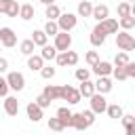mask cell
<instances>
[{
	"label": "cell",
	"instance_id": "6da1fadb",
	"mask_svg": "<svg viewBox=\"0 0 135 135\" xmlns=\"http://www.w3.org/2000/svg\"><path fill=\"white\" fill-rule=\"evenodd\" d=\"M95 122V114L91 110H84V112H78V114H72V127L76 131H84L89 127H93Z\"/></svg>",
	"mask_w": 135,
	"mask_h": 135
},
{
	"label": "cell",
	"instance_id": "7a4b0ae2",
	"mask_svg": "<svg viewBox=\"0 0 135 135\" xmlns=\"http://www.w3.org/2000/svg\"><path fill=\"white\" fill-rule=\"evenodd\" d=\"M55 21H57L59 32H70V30L76 27V23H78V15H74V13H61Z\"/></svg>",
	"mask_w": 135,
	"mask_h": 135
},
{
	"label": "cell",
	"instance_id": "3957f363",
	"mask_svg": "<svg viewBox=\"0 0 135 135\" xmlns=\"http://www.w3.org/2000/svg\"><path fill=\"white\" fill-rule=\"evenodd\" d=\"M116 46H118L120 51L129 53V51L135 49V38H133L129 32H120V34H116Z\"/></svg>",
	"mask_w": 135,
	"mask_h": 135
},
{
	"label": "cell",
	"instance_id": "277c9868",
	"mask_svg": "<svg viewBox=\"0 0 135 135\" xmlns=\"http://www.w3.org/2000/svg\"><path fill=\"white\" fill-rule=\"evenodd\" d=\"M6 84L13 91H23L25 89V76L21 72H8L6 74Z\"/></svg>",
	"mask_w": 135,
	"mask_h": 135
},
{
	"label": "cell",
	"instance_id": "5b68a950",
	"mask_svg": "<svg viewBox=\"0 0 135 135\" xmlns=\"http://www.w3.org/2000/svg\"><path fill=\"white\" fill-rule=\"evenodd\" d=\"M59 99H63V101H68V103H80V93H78V89L76 86H72V84H63L61 86V97Z\"/></svg>",
	"mask_w": 135,
	"mask_h": 135
},
{
	"label": "cell",
	"instance_id": "8992f818",
	"mask_svg": "<svg viewBox=\"0 0 135 135\" xmlns=\"http://www.w3.org/2000/svg\"><path fill=\"white\" fill-rule=\"evenodd\" d=\"M53 46L57 49V53L68 51V49L72 46V36H70V32H57V34H55V42H53Z\"/></svg>",
	"mask_w": 135,
	"mask_h": 135
},
{
	"label": "cell",
	"instance_id": "52a82bcc",
	"mask_svg": "<svg viewBox=\"0 0 135 135\" xmlns=\"http://www.w3.org/2000/svg\"><path fill=\"white\" fill-rule=\"evenodd\" d=\"M89 99H91V112H93V114H103V112H105V108H108L105 95H101V93H93Z\"/></svg>",
	"mask_w": 135,
	"mask_h": 135
},
{
	"label": "cell",
	"instance_id": "ba28073f",
	"mask_svg": "<svg viewBox=\"0 0 135 135\" xmlns=\"http://www.w3.org/2000/svg\"><path fill=\"white\" fill-rule=\"evenodd\" d=\"M0 44L6 49H13L17 44V34L11 27H0Z\"/></svg>",
	"mask_w": 135,
	"mask_h": 135
},
{
	"label": "cell",
	"instance_id": "9c48e42d",
	"mask_svg": "<svg viewBox=\"0 0 135 135\" xmlns=\"http://www.w3.org/2000/svg\"><path fill=\"white\" fill-rule=\"evenodd\" d=\"M105 38H108V32L103 30L101 23H97V25L91 30V44H93V46H101V44L105 42Z\"/></svg>",
	"mask_w": 135,
	"mask_h": 135
},
{
	"label": "cell",
	"instance_id": "30bf717a",
	"mask_svg": "<svg viewBox=\"0 0 135 135\" xmlns=\"http://www.w3.org/2000/svg\"><path fill=\"white\" fill-rule=\"evenodd\" d=\"M0 13H4L6 17H17L19 15L17 0H0Z\"/></svg>",
	"mask_w": 135,
	"mask_h": 135
},
{
	"label": "cell",
	"instance_id": "8fae6325",
	"mask_svg": "<svg viewBox=\"0 0 135 135\" xmlns=\"http://www.w3.org/2000/svg\"><path fill=\"white\" fill-rule=\"evenodd\" d=\"M93 86H95V93L105 95V93L112 91V80H110V76H99L97 82H93Z\"/></svg>",
	"mask_w": 135,
	"mask_h": 135
},
{
	"label": "cell",
	"instance_id": "7c38bea8",
	"mask_svg": "<svg viewBox=\"0 0 135 135\" xmlns=\"http://www.w3.org/2000/svg\"><path fill=\"white\" fill-rule=\"evenodd\" d=\"M4 112L8 116H17L19 114V101H17V97H11V95L4 97Z\"/></svg>",
	"mask_w": 135,
	"mask_h": 135
},
{
	"label": "cell",
	"instance_id": "4fadbf2b",
	"mask_svg": "<svg viewBox=\"0 0 135 135\" xmlns=\"http://www.w3.org/2000/svg\"><path fill=\"white\" fill-rule=\"evenodd\" d=\"M91 17L97 19V23L103 21V19H108V17H110V8H108V4H97V6H93Z\"/></svg>",
	"mask_w": 135,
	"mask_h": 135
},
{
	"label": "cell",
	"instance_id": "5bb4252c",
	"mask_svg": "<svg viewBox=\"0 0 135 135\" xmlns=\"http://www.w3.org/2000/svg\"><path fill=\"white\" fill-rule=\"evenodd\" d=\"M42 95H44L49 101H55V99L61 97V86H59V84H46L44 91H42Z\"/></svg>",
	"mask_w": 135,
	"mask_h": 135
},
{
	"label": "cell",
	"instance_id": "9a60e30c",
	"mask_svg": "<svg viewBox=\"0 0 135 135\" xmlns=\"http://www.w3.org/2000/svg\"><path fill=\"white\" fill-rule=\"evenodd\" d=\"M25 112H27V118H30L32 122H40V120H42V108H38L34 101H32V103H27Z\"/></svg>",
	"mask_w": 135,
	"mask_h": 135
},
{
	"label": "cell",
	"instance_id": "2e32d148",
	"mask_svg": "<svg viewBox=\"0 0 135 135\" xmlns=\"http://www.w3.org/2000/svg\"><path fill=\"white\" fill-rule=\"evenodd\" d=\"M112 68H114V65H112L110 61H97V63L93 65V72H95L97 76H110V74H112Z\"/></svg>",
	"mask_w": 135,
	"mask_h": 135
},
{
	"label": "cell",
	"instance_id": "e0dca14e",
	"mask_svg": "<svg viewBox=\"0 0 135 135\" xmlns=\"http://www.w3.org/2000/svg\"><path fill=\"white\" fill-rule=\"evenodd\" d=\"M34 15H36V11H34V6H32V4H19V17H21L23 21L34 19Z\"/></svg>",
	"mask_w": 135,
	"mask_h": 135
},
{
	"label": "cell",
	"instance_id": "ac0fdd59",
	"mask_svg": "<svg viewBox=\"0 0 135 135\" xmlns=\"http://www.w3.org/2000/svg\"><path fill=\"white\" fill-rule=\"evenodd\" d=\"M42 51H40V57L44 59V61H53L55 57H57V49L53 46V44H44V46H40Z\"/></svg>",
	"mask_w": 135,
	"mask_h": 135
},
{
	"label": "cell",
	"instance_id": "d6986e66",
	"mask_svg": "<svg viewBox=\"0 0 135 135\" xmlns=\"http://www.w3.org/2000/svg\"><path fill=\"white\" fill-rule=\"evenodd\" d=\"M42 65H44V59H42L40 55H30V57H27V68H30L32 72H40Z\"/></svg>",
	"mask_w": 135,
	"mask_h": 135
},
{
	"label": "cell",
	"instance_id": "ffe728a7",
	"mask_svg": "<svg viewBox=\"0 0 135 135\" xmlns=\"http://www.w3.org/2000/svg\"><path fill=\"white\" fill-rule=\"evenodd\" d=\"M78 93H80V97H91V95L95 93L93 82H91V80H82V82H80V86H78Z\"/></svg>",
	"mask_w": 135,
	"mask_h": 135
},
{
	"label": "cell",
	"instance_id": "44dd1931",
	"mask_svg": "<svg viewBox=\"0 0 135 135\" xmlns=\"http://www.w3.org/2000/svg\"><path fill=\"white\" fill-rule=\"evenodd\" d=\"M93 13V4L89 0H80L78 2V17H91Z\"/></svg>",
	"mask_w": 135,
	"mask_h": 135
},
{
	"label": "cell",
	"instance_id": "7402d4cb",
	"mask_svg": "<svg viewBox=\"0 0 135 135\" xmlns=\"http://www.w3.org/2000/svg\"><path fill=\"white\" fill-rule=\"evenodd\" d=\"M99 23L103 25V30H105L108 34H118V21H116V19L108 17V19H103V21H99Z\"/></svg>",
	"mask_w": 135,
	"mask_h": 135
},
{
	"label": "cell",
	"instance_id": "603a6c76",
	"mask_svg": "<svg viewBox=\"0 0 135 135\" xmlns=\"http://www.w3.org/2000/svg\"><path fill=\"white\" fill-rule=\"evenodd\" d=\"M46 40H49V36H46L42 30H34V32H32V42H34L36 46H44Z\"/></svg>",
	"mask_w": 135,
	"mask_h": 135
},
{
	"label": "cell",
	"instance_id": "cb8c5ba5",
	"mask_svg": "<svg viewBox=\"0 0 135 135\" xmlns=\"http://www.w3.org/2000/svg\"><path fill=\"white\" fill-rule=\"evenodd\" d=\"M57 118H59V120H61V122H63L65 127H72V112H70V110H68L65 105L57 110Z\"/></svg>",
	"mask_w": 135,
	"mask_h": 135
},
{
	"label": "cell",
	"instance_id": "d4e9b609",
	"mask_svg": "<svg viewBox=\"0 0 135 135\" xmlns=\"http://www.w3.org/2000/svg\"><path fill=\"white\" fill-rule=\"evenodd\" d=\"M19 51L23 53V55H34V51H36V44L32 42V38H27V40H21V44H19Z\"/></svg>",
	"mask_w": 135,
	"mask_h": 135
},
{
	"label": "cell",
	"instance_id": "484cf974",
	"mask_svg": "<svg viewBox=\"0 0 135 135\" xmlns=\"http://www.w3.org/2000/svg\"><path fill=\"white\" fill-rule=\"evenodd\" d=\"M44 15H46V17L51 19V21H55V19H57V17L61 15V8H59V6L55 4V2H53V4H46V11H44Z\"/></svg>",
	"mask_w": 135,
	"mask_h": 135
},
{
	"label": "cell",
	"instance_id": "4316f807",
	"mask_svg": "<svg viewBox=\"0 0 135 135\" xmlns=\"http://www.w3.org/2000/svg\"><path fill=\"white\" fill-rule=\"evenodd\" d=\"M118 25L124 30V32H129V30H133L135 27V17L133 15H127V17H120V21H118Z\"/></svg>",
	"mask_w": 135,
	"mask_h": 135
},
{
	"label": "cell",
	"instance_id": "83f0119b",
	"mask_svg": "<svg viewBox=\"0 0 135 135\" xmlns=\"http://www.w3.org/2000/svg\"><path fill=\"white\" fill-rule=\"evenodd\" d=\"M105 112H108V116H110V118H120V116L124 114V112H122V108H120L118 103H108Z\"/></svg>",
	"mask_w": 135,
	"mask_h": 135
},
{
	"label": "cell",
	"instance_id": "f1b7e54d",
	"mask_svg": "<svg viewBox=\"0 0 135 135\" xmlns=\"http://www.w3.org/2000/svg\"><path fill=\"white\" fill-rule=\"evenodd\" d=\"M127 61H131V59H129V53L120 51V53H116V57H114V68H122Z\"/></svg>",
	"mask_w": 135,
	"mask_h": 135
},
{
	"label": "cell",
	"instance_id": "f546056e",
	"mask_svg": "<svg viewBox=\"0 0 135 135\" xmlns=\"http://www.w3.org/2000/svg\"><path fill=\"white\" fill-rule=\"evenodd\" d=\"M116 11H118V17H127V15H133V6H131L129 2H120Z\"/></svg>",
	"mask_w": 135,
	"mask_h": 135
},
{
	"label": "cell",
	"instance_id": "4dcf8cb0",
	"mask_svg": "<svg viewBox=\"0 0 135 135\" xmlns=\"http://www.w3.org/2000/svg\"><path fill=\"white\" fill-rule=\"evenodd\" d=\"M42 32H44L46 36H55V34L59 32V27H57V21H51V19H49V21L44 23V30H42Z\"/></svg>",
	"mask_w": 135,
	"mask_h": 135
},
{
	"label": "cell",
	"instance_id": "1f68e13d",
	"mask_svg": "<svg viewBox=\"0 0 135 135\" xmlns=\"http://www.w3.org/2000/svg\"><path fill=\"white\" fill-rule=\"evenodd\" d=\"M46 124H49V129H51V131H63V129H65V124H63L57 116H55V118H49V122H46Z\"/></svg>",
	"mask_w": 135,
	"mask_h": 135
},
{
	"label": "cell",
	"instance_id": "d6a6232c",
	"mask_svg": "<svg viewBox=\"0 0 135 135\" xmlns=\"http://www.w3.org/2000/svg\"><path fill=\"white\" fill-rule=\"evenodd\" d=\"M84 61H86V63H89V65L93 68V65H95V63L99 61V55H97V51H89V53L84 55Z\"/></svg>",
	"mask_w": 135,
	"mask_h": 135
},
{
	"label": "cell",
	"instance_id": "836d02e7",
	"mask_svg": "<svg viewBox=\"0 0 135 135\" xmlns=\"http://www.w3.org/2000/svg\"><path fill=\"white\" fill-rule=\"evenodd\" d=\"M65 61H68V65H76L78 63V53L76 51H65Z\"/></svg>",
	"mask_w": 135,
	"mask_h": 135
},
{
	"label": "cell",
	"instance_id": "e575fe53",
	"mask_svg": "<svg viewBox=\"0 0 135 135\" xmlns=\"http://www.w3.org/2000/svg\"><path fill=\"white\" fill-rule=\"evenodd\" d=\"M122 70H124L127 78H135V61H127V63L122 65Z\"/></svg>",
	"mask_w": 135,
	"mask_h": 135
},
{
	"label": "cell",
	"instance_id": "d590c367",
	"mask_svg": "<svg viewBox=\"0 0 135 135\" xmlns=\"http://www.w3.org/2000/svg\"><path fill=\"white\" fill-rule=\"evenodd\" d=\"M40 76L46 78V80H51V78L55 76V68H51V65H42V68H40Z\"/></svg>",
	"mask_w": 135,
	"mask_h": 135
},
{
	"label": "cell",
	"instance_id": "8d00e7d4",
	"mask_svg": "<svg viewBox=\"0 0 135 135\" xmlns=\"http://www.w3.org/2000/svg\"><path fill=\"white\" fill-rule=\"evenodd\" d=\"M89 76H91V70H86V68H78L76 70V78L82 82V80H89Z\"/></svg>",
	"mask_w": 135,
	"mask_h": 135
},
{
	"label": "cell",
	"instance_id": "74e56055",
	"mask_svg": "<svg viewBox=\"0 0 135 135\" xmlns=\"http://www.w3.org/2000/svg\"><path fill=\"white\" fill-rule=\"evenodd\" d=\"M34 103H36V105H38V108H42V110H46V108H49V105H51V101H49V99H46V97H44V95H42V93H40V95H38V97H36V101H34Z\"/></svg>",
	"mask_w": 135,
	"mask_h": 135
},
{
	"label": "cell",
	"instance_id": "f35d334b",
	"mask_svg": "<svg viewBox=\"0 0 135 135\" xmlns=\"http://www.w3.org/2000/svg\"><path fill=\"white\" fill-rule=\"evenodd\" d=\"M112 76L116 78V80H129L127 78V74H124V70L122 68H112Z\"/></svg>",
	"mask_w": 135,
	"mask_h": 135
},
{
	"label": "cell",
	"instance_id": "ab89813d",
	"mask_svg": "<svg viewBox=\"0 0 135 135\" xmlns=\"http://www.w3.org/2000/svg\"><path fill=\"white\" fill-rule=\"evenodd\" d=\"M8 95V84H6V78L0 74V97H6Z\"/></svg>",
	"mask_w": 135,
	"mask_h": 135
},
{
	"label": "cell",
	"instance_id": "60d3db41",
	"mask_svg": "<svg viewBox=\"0 0 135 135\" xmlns=\"http://www.w3.org/2000/svg\"><path fill=\"white\" fill-rule=\"evenodd\" d=\"M55 61H57V65H68V61H65V51H61V53H57V57H55Z\"/></svg>",
	"mask_w": 135,
	"mask_h": 135
},
{
	"label": "cell",
	"instance_id": "b9f144b4",
	"mask_svg": "<svg viewBox=\"0 0 135 135\" xmlns=\"http://www.w3.org/2000/svg\"><path fill=\"white\" fill-rule=\"evenodd\" d=\"M8 70V59L6 57H0V74H4Z\"/></svg>",
	"mask_w": 135,
	"mask_h": 135
},
{
	"label": "cell",
	"instance_id": "7bdbcfd3",
	"mask_svg": "<svg viewBox=\"0 0 135 135\" xmlns=\"http://www.w3.org/2000/svg\"><path fill=\"white\" fill-rule=\"evenodd\" d=\"M124 135H135V122L124 124Z\"/></svg>",
	"mask_w": 135,
	"mask_h": 135
},
{
	"label": "cell",
	"instance_id": "ee69618b",
	"mask_svg": "<svg viewBox=\"0 0 135 135\" xmlns=\"http://www.w3.org/2000/svg\"><path fill=\"white\" fill-rule=\"evenodd\" d=\"M38 2H42V4H44V6H46V4H53V2H55V0H38Z\"/></svg>",
	"mask_w": 135,
	"mask_h": 135
},
{
	"label": "cell",
	"instance_id": "f6af8a7d",
	"mask_svg": "<svg viewBox=\"0 0 135 135\" xmlns=\"http://www.w3.org/2000/svg\"><path fill=\"white\" fill-rule=\"evenodd\" d=\"M124 2H131V0H124Z\"/></svg>",
	"mask_w": 135,
	"mask_h": 135
}]
</instances>
